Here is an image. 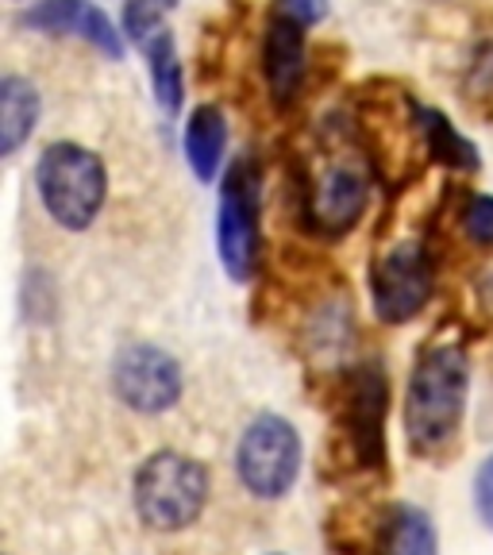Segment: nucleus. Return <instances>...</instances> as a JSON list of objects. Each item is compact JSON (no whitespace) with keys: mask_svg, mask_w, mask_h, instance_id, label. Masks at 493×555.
Returning <instances> with one entry per match:
<instances>
[{"mask_svg":"<svg viewBox=\"0 0 493 555\" xmlns=\"http://www.w3.org/2000/svg\"><path fill=\"white\" fill-rule=\"evenodd\" d=\"M35 120H39V93L27 78L9 74L0 81V155H16L35 131Z\"/></svg>","mask_w":493,"mask_h":555,"instance_id":"obj_13","label":"nucleus"},{"mask_svg":"<svg viewBox=\"0 0 493 555\" xmlns=\"http://www.w3.org/2000/svg\"><path fill=\"white\" fill-rule=\"evenodd\" d=\"M277 9L286 12V16L301 20V24H321L328 16V0H282Z\"/></svg>","mask_w":493,"mask_h":555,"instance_id":"obj_20","label":"nucleus"},{"mask_svg":"<svg viewBox=\"0 0 493 555\" xmlns=\"http://www.w3.org/2000/svg\"><path fill=\"white\" fill-rule=\"evenodd\" d=\"M185 386L182 363L155 344H131L124 347L113 363V390L135 413H166L178 405Z\"/></svg>","mask_w":493,"mask_h":555,"instance_id":"obj_6","label":"nucleus"},{"mask_svg":"<svg viewBox=\"0 0 493 555\" xmlns=\"http://www.w3.org/2000/svg\"><path fill=\"white\" fill-rule=\"evenodd\" d=\"M381 555H440L432 517L416 505H393L381 520Z\"/></svg>","mask_w":493,"mask_h":555,"instance_id":"obj_14","label":"nucleus"},{"mask_svg":"<svg viewBox=\"0 0 493 555\" xmlns=\"http://www.w3.org/2000/svg\"><path fill=\"white\" fill-rule=\"evenodd\" d=\"M467 386L470 371L459 347L440 344L420 356L405 393V433L413 451L436 455L443 443H451L467 409Z\"/></svg>","mask_w":493,"mask_h":555,"instance_id":"obj_1","label":"nucleus"},{"mask_svg":"<svg viewBox=\"0 0 493 555\" xmlns=\"http://www.w3.org/2000/svg\"><path fill=\"white\" fill-rule=\"evenodd\" d=\"M467 232L475 243L493 247V197H475L467 208Z\"/></svg>","mask_w":493,"mask_h":555,"instance_id":"obj_18","label":"nucleus"},{"mask_svg":"<svg viewBox=\"0 0 493 555\" xmlns=\"http://www.w3.org/2000/svg\"><path fill=\"white\" fill-rule=\"evenodd\" d=\"M267 81L277 104H289L304 81V24L277 9L267 31Z\"/></svg>","mask_w":493,"mask_h":555,"instance_id":"obj_11","label":"nucleus"},{"mask_svg":"<svg viewBox=\"0 0 493 555\" xmlns=\"http://www.w3.org/2000/svg\"><path fill=\"white\" fill-rule=\"evenodd\" d=\"M131 498L147 529L182 532L208 505V470L182 451H155L139 463Z\"/></svg>","mask_w":493,"mask_h":555,"instance_id":"obj_2","label":"nucleus"},{"mask_svg":"<svg viewBox=\"0 0 493 555\" xmlns=\"http://www.w3.org/2000/svg\"><path fill=\"white\" fill-rule=\"evenodd\" d=\"M475 505L482 513V520L493 529V455L478 467L475 475Z\"/></svg>","mask_w":493,"mask_h":555,"instance_id":"obj_19","label":"nucleus"},{"mask_svg":"<svg viewBox=\"0 0 493 555\" xmlns=\"http://www.w3.org/2000/svg\"><path fill=\"white\" fill-rule=\"evenodd\" d=\"M374 312L386 324H405L432 297V262L420 243H398L371 270Z\"/></svg>","mask_w":493,"mask_h":555,"instance_id":"obj_7","label":"nucleus"},{"mask_svg":"<svg viewBox=\"0 0 493 555\" xmlns=\"http://www.w3.org/2000/svg\"><path fill=\"white\" fill-rule=\"evenodd\" d=\"M386 374L378 366H363V371L351 378L347 386V428H351V440H355L359 460L378 467L381 463V428H386Z\"/></svg>","mask_w":493,"mask_h":555,"instance_id":"obj_10","label":"nucleus"},{"mask_svg":"<svg viewBox=\"0 0 493 555\" xmlns=\"http://www.w3.org/2000/svg\"><path fill=\"white\" fill-rule=\"evenodd\" d=\"M420 124H425V135H428V147H432V155H440L443 163H451V166H475L478 163L475 147H470L467 139L451 128L440 113H420Z\"/></svg>","mask_w":493,"mask_h":555,"instance_id":"obj_16","label":"nucleus"},{"mask_svg":"<svg viewBox=\"0 0 493 555\" xmlns=\"http://www.w3.org/2000/svg\"><path fill=\"white\" fill-rule=\"evenodd\" d=\"M224 147H228V124L224 113L212 108V104H200L197 113L185 124V158H190L193 173L200 182H212L224 163Z\"/></svg>","mask_w":493,"mask_h":555,"instance_id":"obj_12","label":"nucleus"},{"mask_svg":"<svg viewBox=\"0 0 493 555\" xmlns=\"http://www.w3.org/2000/svg\"><path fill=\"white\" fill-rule=\"evenodd\" d=\"M147 62H151V86L166 113H178L182 108V62H178V47H173V35L155 31L147 39Z\"/></svg>","mask_w":493,"mask_h":555,"instance_id":"obj_15","label":"nucleus"},{"mask_svg":"<svg viewBox=\"0 0 493 555\" xmlns=\"http://www.w3.org/2000/svg\"><path fill=\"white\" fill-rule=\"evenodd\" d=\"M235 475L247 486V494L274 502L294 490L301 475V436L286 416H255L243 428L239 448H235Z\"/></svg>","mask_w":493,"mask_h":555,"instance_id":"obj_4","label":"nucleus"},{"mask_svg":"<svg viewBox=\"0 0 493 555\" xmlns=\"http://www.w3.org/2000/svg\"><path fill=\"white\" fill-rule=\"evenodd\" d=\"M24 24L43 35H78V39L93 43L96 51L108 54V59L124 54V39L116 31V24L101 9H93L89 0H43V4H35L27 12Z\"/></svg>","mask_w":493,"mask_h":555,"instance_id":"obj_9","label":"nucleus"},{"mask_svg":"<svg viewBox=\"0 0 493 555\" xmlns=\"http://www.w3.org/2000/svg\"><path fill=\"white\" fill-rule=\"evenodd\" d=\"M170 9H173V0H128V4H124V31H128L135 43H147L151 35L163 31V20Z\"/></svg>","mask_w":493,"mask_h":555,"instance_id":"obj_17","label":"nucleus"},{"mask_svg":"<svg viewBox=\"0 0 493 555\" xmlns=\"http://www.w3.org/2000/svg\"><path fill=\"white\" fill-rule=\"evenodd\" d=\"M366 208V178L351 166H332L321 173L304 201V217L316 232L324 235H343L355 228V220Z\"/></svg>","mask_w":493,"mask_h":555,"instance_id":"obj_8","label":"nucleus"},{"mask_svg":"<svg viewBox=\"0 0 493 555\" xmlns=\"http://www.w3.org/2000/svg\"><path fill=\"white\" fill-rule=\"evenodd\" d=\"M217 251L232 282H247L259 267V170L239 163L220 185Z\"/></svg>","mask_w":493,"mask_h":555,"instance_id":"obj_5","label":"nucleus"},{"mask_svg":"<svg viewBox=\"0 0 493 555\" xmlns=\"http://www.w3.org/2000/svg\"><path fill=\"white\" fill-rule=\"evenodd\" d=\"M35 185L47 212L69 232H81L96 220L108 193V173L93 151L78 143H51L35 166Z\"/></svg>","mask_w":493,"mask_h":555,"instance_id":"obj_3","label":"nucleus"}]
</instances>
